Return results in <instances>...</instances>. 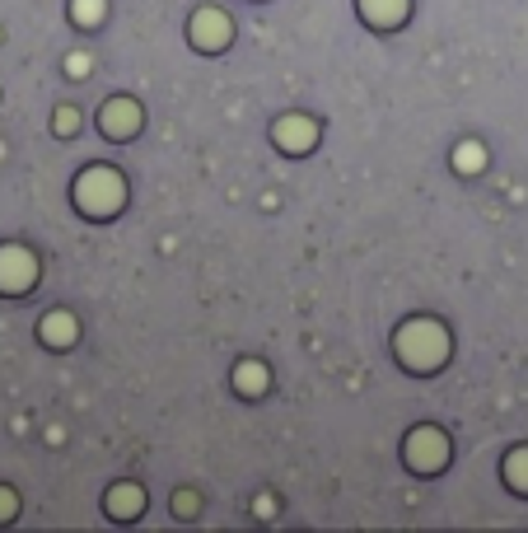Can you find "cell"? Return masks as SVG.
I'll return each instance as SVG.
<instances>
[{
    "label": "cell",
    "mask_w": 528,
    "mask_h": 533,
    "mask_svg": "<svg viewBox=\"0 0 528 533\" xmlns=\"http://www.w3.org/2000/svg\"><path fill=\"white\" fill-rule=\"evenodd\" d=\"M75 197H80V206H85L89 215H108V211H118V202H122V182H118L112 169H89L85 178H80Z\"/></svg>",
    "instance_id": "obj_2"
},
{
    "label": "cell",
    "mask_w": 528,
    "mask_h": 533,
    "mask_svg": "<svg viewBox=\"0 0 528 533\" xmlns=\"http://www.w3.org/2000/svg\"><path fill=\"white\" fill-rule=\"evenodd\" d=\"M276 136H280V145L286 150H304V145H313V122H280L276 127Z\"/></svg>",
    "instance_id": "obj_7"
},
{
    "label": "cell",
    "mask_w": 528,
    "mask_h": 533,
    "mask_svg": "<svg viewBox=\"0 0 528 533\" xmlns=\"http://www.w3.org/2000/svg\"><path fill=\"white\" fill-rule=\"evenodd\" d=\"M42 332H47V342H71V337H75V323L65 319V313H52Z\"/></svg>",
    "instance_id": "obj_9"
},
{
    "label": "cell",
    "mask_w": 528,
    "mask_h": 533,
    "mask_svg": "<svg viewBox=\"0 0 528 533\" xmlns=\"http://www.w3.org/2000/svg\"><path fill=\"white\" fill-rule=\"evenodd\" d=\"M458 164H463V169H477V164H482V150H477V145L458 150Z\"/></svg>",
    "instance_id": "obj_12"
},
{
    "label": "cell",
    "mask_w": 528,
    "mask_h": 533,
    "mask_svg": "<svg viewBox=\"0 0 528 533\" xmlns=\"http://www.w3.org/2000/svg\"><path fill=\"white\" fill-rule=\"evenodd\" d=\"M398 346H402L407 365H417V370H431V365H440V356H444V332H440L435 323H425V319H421V323L402 328Z\"/></svg>",
    "instance_id": "obj_1"
},
{
    "label": "cell",
    "mask_w": 528,
    "mask_h": 533,
    "mask_svg": "<svg viewBox=\"0 0 528 533\" xmlns=\"http://www.w3.org/2000/svg\"><path fill=\"white\" fill-rule=\"evenodd\" d=\"M444 454V440H440V430H417V436L407 440V459H417L421 468H435Z\"/></svg>",
    "instance_id": "obj_4"
},
{
    "label": "cell",
    "mask_w": 528,
    "mask_h": 533,
    "mask_svg": "<svg viewBox=\"0 0 528 533\" xmlns=\"http://www.w3.org/2000/svg\"><path fill=\"white\" fill-rule=\"evenodd\" d=\"M239 384H243V389H257V384H267V375H262L257 365H249V370L239 375Z\"/></svg>",
    "instance_id": "obj_11"
},
{
    "label": "cell",
    "mask_w": 528,
    "mask_h": 533,
    "mask_svg": "<svg viewBox=\"0 0 528 533\" xmlns=\"http://www.w3.org/2000/svg\"><path fill=\"white\" fill-rule=\"evenodd\" d=\"M131 127H136V108H131L126 98H118V104L103 108V131H108V136H126Z\"/></svg>",
    "instance_id": "obj_6"
},
{
    "label": "cell",
    "mask_w": 528,
    "mask_h": 533,
    "mask_svg": "<svg viewBox=\"0 0 528 533\" xmlns=\"http://www.w3.org/2000/svg\"><path fill=\"white\" fill-rule=\"evenodd\" d=\"M192 38L206 42V47L225 42L229 38V19H225V14H216V10H202V14H196V24H192Z\"/></svg>",
    "instance_id": "obj_5"
},
{
    "label": "cell",
    "mask_w": 528,
    "mask_h": 533,
    "mask_svg": "<svg viewBox=\"0 0 528 533\" xmlns=\"http://www.w3.org/2000/svg\"><path fill=\"white\" fill-rule=\"evenodd\" d=\"M71 14H75V19L85 24V28H94V24H98V14H103V0H75Z\"/></svg>",
    "instance_id": "obj_10"
},
{
    "label": "cell",
    "mask_w": 528,
    "mask_h": 533,
    "mask_svg": "<svg viewBox=\"0 0 528 533\" xmlns=\"http://www.w3.org/2000/svg\"><path fill=\"white\" fill-rule=\"evenodd\" d=\"M28 281H33V258L24 253V248L5 243L0 248V290L19 295V290H28Z\"/></svg>",
    "instance_id": "obj_3"
},
{
    "label": "cell",
    "mask_w": 528,
    "mask_h": 533,
    "mask_svg": "<svg viewBox=\"0 0 528 533\" xmlns=\"http://www.w3.org/2000/svg\"><path fill=\"white\" fill-rule=\"evenodd\" d=\"M402 5H407V0H360V10H365L374 24H384V28L402 14Z\"/></svg>",
    "instance_id": "obj_8"
}]
</instances>
